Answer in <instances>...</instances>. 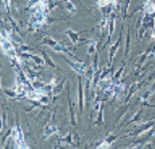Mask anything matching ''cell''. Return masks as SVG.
I'll return each mask as SVG.
<instances>
[{"label": "cell", "mask_w": 155, "mask_h": 149, "mask_svg": "<svg viewBox=\"0 0 155 149\" xmlns=\"http://www.w3.org/2000/svg\"><path fill=\"white\" fill-rule=\"evenodd\" d=\"M96 52H97V40H91V44L88 48V56H91Z\"/></svg>", "instance_id": "obj_15"}, {"label": "cell", "mask_w": 155, "mask_h": 149, "mask_svg": "<svg viewBox=\"0 0 155 149\" xmlns=\"http://www.w3.org/2000/svg\"><path fill=\"white\" fill-rule=\"evenodd\" d=\"M61 140H62V141H64V142H68V144H70V145H73V139H72V132H70V134H68L66 137L62 138Z\"/></svg>", "instance_id": "obj_18"}, {"label": "cell", "mask_w": 155, "mask_h": 149, "mask_svg": "<svg viewBox=\"0 0 155 149\" xmlns=\"http://www.w3.org/2000/svg\"><path fill=\"white\" fill-rule=\"evenodd\" d=\"M144 10L146 14H154L155 12V4L152 0H145V4H144Z\"/></svg>", "instance_id": "obj_8"}, {"label": "cell", "mask_w": 155, "mask_h": 149, "mask_svg": "<svg viewBox=\"0 0 155 149\" xmlns=\"http://www.w3.org/2000/svg\"><path fill=\"white\" fill-rule=\"evenodd\" d=\"M23 55L25 56V57H28V58H31V60H34V61H35L38 65H44V61H43L41 57H38V56H35V55H31V54H26V53H23Z\"/></svg>", "instance_id": "obj_16"}, {"label": "cell", "mask_w": 155, "mask_h": 149, "mask_svg": "<svg viewBox=\"0 0 155 149\" xmlns=\"http://www.w3.org/2000/svg\"><path fill=\"white\" fill-rule=\"evenodd\" d=\"M64 34H66L69 37H70L71 42L73 43L74 45H77L78 43L80 42H88V39H82L80 38V33H75L72 29H68V31H64Z\"/></svg>", "instance_id": "obj_6"}, {"label": "cell", "mask_w": 155, "mask_h": 149, "mask_svg": "<svg viewBox=\"0 0 155 149\" xmlns=\"http://www.w3.org/2000/svg\"><path fill=\"white\" fill-rule=\"evenodd\" d=\"M64 58H65L66 63L70 65L71 67L77 73H79L80 75H82V74H85V72H87V70L89 69V65L87 64V63H84V62H80V61H77V62H71L69 58L66 57V56H64Z\"/></svg>", "instance_id": "obj_2"}, {"label": "cell", "mask_w": 155, "mask_h": 149, "mask_svg": "<svg viewBox=\"0 0 155 149\" xmlns=\"http://www.w3.org/2000/svg\"><path fill=\"white\" fill-rule=\"evenodd\" d=\"M94 125H99V126L104 125V105L102 103L99 108V115H97V120L94 121Z\"/></svg>", "instance_id": "obj_11"}, {"label": "cell", "mask_w": 155, "mask_h": 149, "mask_svg": "<svg viewBox=\"0 0 155 149\" xmlns=\"http://www.w3.org/2000/svg\"><path fill=\"white\" fill-rule=\"evenodd\" d=\"M121 34H123V31H120L119 37H118V39H117V42H115V44H114V45H111L110 50H109V62H108L109 66H111V65H113L114 57H115V55H116L117 50H118V48H119L120 42H121V36H123Z\"/></svg>", "instance_id": "obj_3"}, {"label": "cell", "mask_w": 155, "mask_h": 149, "mask_svg": "<svg viewBox=\"0 0 155 149\" xmlns=\"http://www.w3.org/2000/svg\"><path fill=\"white\" fill-rule=\"evenodd\" d=\"M58 128L54 125H47L46 128H45V131H44V134H43V139H47L50 138V136L54 134V132H58Z\"/></svg>", "instance_id": "obj_7"}, {"label": "cell", "mask_w": 155, "mask_h": 149, "mask_svg": "<svg viewBox=\"0 0 155 149\" xmlns=\"http://www.w3.org/2000/svg\"><path fill=\"white\" fill-rule=\"evenodd\" d=\"M78 99H79L80 112L83 113V88H82V79L80 75H79V83H78Z\"/></svg>", "instance_id": "obj_5"}, {"label": "cell", "mask_w": 155, "mask_h": 149, "mask_svg": "<svg viewBox=\"0 0 155 149\" xmlns=\"http://www.w3.org/2000/svg\"><path fill=\"white\" fill-rule=\"evenodd\" d=\"M114 27H115V15H111L110 19H109V31H108V40H107V44H110L111 36L114 34Z\"/></svg>", "instance_id": "obj_9"}, {"label": "cell", "mask_w": 155, "mask_h": 149, "mask_svg": "<svg viewBox=\"0 0 155 149\" xmlns=\"http://www.w3.org/2000/svg\"><path fill=\"white\" fill-rule=\"evenodd\" d=\"M142 113H143V109H140V110L136 112L135 117L126 123V126H127V125H130V123H133V122H138V121H140V119H142Z\"/></svg>", "instance_id": "obj_13"}, {"label": "cell", "mask_w": 155, "mask_h": 149, "mask_svg": "<svg viewBox=\"0 0 155 149\" xmlns=\"http://www.w3.org/2000/svg\"><path fill=\"white\" fill-rule=\"evenodd\" d=\"M154 126V123L153 122H147V123H144V126L142 125V126L140 127V128H137V129L133 132V134H128L127 136H134V137H138V136H140V134H144L146 131H148V130L151 129L152 127Z\"/></svg>", "instance_id": "obj_4"}, {"label": "cell", "mask_w": 155, "mask_h": 149, "mask_svg": "<svg viewBox=\"0 0 155 149\" xmlns=\"http://www.w3.org/2000/svg\"><path fill=\"white\" fill-rule=\"evenodd\" d=\"M43 55H44V57L46 58L47 63H48V64H50L51 66H53V67H55V69H56V70H58V66H56V65L54 64V62H52V61H51V58L48 57V55H47V54L45 53V52H43Z\"/></svg>", "instance_id": "obj_19"}, {"label": "cell", "mask_w": 155, "mask_h": 149, "mask_svg": "<svg viewBox=\"0 0 155 149\" xmlns=\"http://www.w3.org/2000/svg\"><path fill=\"white\" fill-rule=\"evenodd\" d=\"M42 42V44H44V45H48L50 47H52V50H54V52H58V53H61V52L62 53H66L68 52V47L63 43L56 42L51 36H45Z\"/></svg>", "instance_id": "obj_1"}, {"label": "cell", "mask_w": 155, "mask_h": 149, "mask_svg": "<svg viewBox=\"0 0 155 149\" xmlns=\"http://www.w3.org/2000/svg\"><path fill=\"white\" fill-rule=\"evenodd\" d=\"M69 103H70V113H71V125L73 127L77 126V115H75V112H74L73 109V102L69 99Z\"/></svg>", "instance_id": "obj_10"}, {"label": "cell", "mask_w": 155, "mask_h": 149, "mask_svg": "<svg viewBox=\"0 0 155 149\" xmlns=\"http://www.w3.org/2000/svg\"><path fill=\"white\" fill-rule=\"evenodd\" d=\"M64 82H65V81H63V83H61L60 85H58V86H54V88H53V94H54V96H58V93H60V92L62 91L63 84H64Z\"/></svg>", "instance_id": "obj_17"}, {"label": "cell", "mask_w": 155, "mask_h": 149, "mask_svg": "<svg viewBox=\"0 0 155 149\" xmlns=\"http://www.w3.org/2000/svg\"><path fill=\"white\" fill-rule=\"evenodd\" d=\"M126 50H125V58L128 57V54H129V48H130V31H129V28H128L127 31V36H126Z\"/></svg>", "instance_id": "obj_14"}, {"label": "cell", "mask_w": 155, "mask_h": 149, "mask_svg": "<svg viewBox=\"0 0 155 149\" xmlns=\"http://www.w3.org/2000/svg\"><path fill=\"white\" fill-rule=\"evenodd\" d=\"M123 70H124V65L123 66H120V69L118 70V72L115 74V76H114V79H116V80H118L119 79V76H120V74H121V72H123Z\"/></svg>", "instance_id": "obj_20"}, {"label": "cell", "mask_w": 155, "mask_h": 149, "mask_svg": "<svg viewBox=\"0 0 155 149\" xmlns=\"http://www.w3.org/2000/svg\"><path fill=\"white\" fill-rule=\"evenodd\" d=\"M5 127V113H2V125H1V130L4 129Z\"/></svg>", "instance_id": "obj_21"}, {"label": "cell", "mask_w": 155, "mask_h": 149, "mask_svg": "<svg viewBox=\"0 0 155 149\" xmlns=\"http://www.w3.org/2000/svg\"><path fill=\"white\" fill-rule=\"evenodd\" d=\"M97 4L101 9H104V8L110 6L111 4H116V0H98Z\"/></svg>", "instance_id": "obj_12"}]
</instances>
